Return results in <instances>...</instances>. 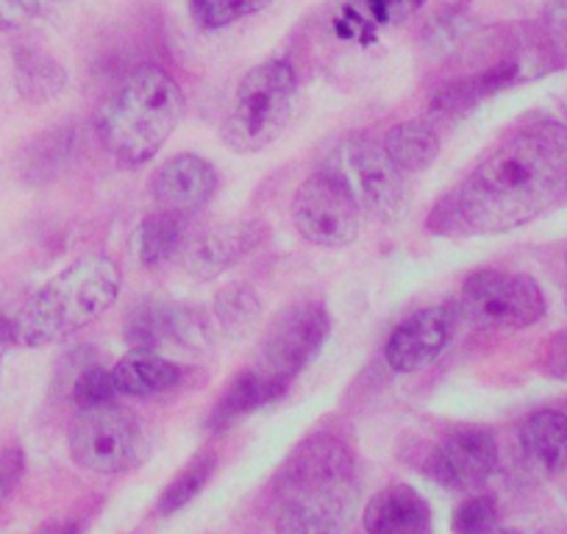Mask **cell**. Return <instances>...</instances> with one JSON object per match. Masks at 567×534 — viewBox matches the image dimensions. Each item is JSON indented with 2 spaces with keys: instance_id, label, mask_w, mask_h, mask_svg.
Returning <instances> with one entry per match:
<instances>
[{
  "instance_id": "f1b7e54d",
  "label": "cell",
  "mask_w": 567,
  "mask_h": 534,
  "mask_svg": "<svg viewBox=\"0 0 567 534\" xmlns=\"http://www.w3.org/2000/svg\"><path fill=\"white\" fill-rule=\"evenodd\" d=\"M498 526V506L489 495H478V499L465 501L454 515V528L462 534H482L493 532Z\"/></svg>"
},
{
  "instance_id": "9a60e30c",
  "label": "cell",
  "mask_w": 567,
  "mask_h": 534,
  "mask_svg": "<svg viewBox=\"0 0 567 534\" xmlns=\"http://www.w3.org/2000/svg\"><path fill=\"white\" fill-rule=\"evenodd\" d=\"M200 329L193 315L182 307L162 301H148L136 307L131 318L125 320V340L134 342L136 348L171 346V342H189L198 346Z\"/></svg>"
},
{
  "instance_id": "6da1fadb",
  "label": "cell",
  "mask_w": 567,
  "mask_h": 534,
  "mask_svg": "<svg viewBox=\"0 0 567 534\" xmlns=\"http://www.w3.org/2000/svg\"><path fill=\"white\" fill-rule=\"evenodd\" d=\"M567 193V125L534 120L489 151L482 165L432 209L440 237H482L520 228Z\"/></svg>"
},
{
  "instance_id": "83f0119b",
  "label": "cell",
  "mask_w": 567,
  "mask_h": 534,
  "mask_svg": "<svg viewBox=\"0 0 567 534\" xmlns=\"http://www.w3.org/2000/svg\"><path fill=\"white\" fill-rule=\"evenodd\" d=\"M259 304H256L254 292L248 287H231L217 301V315H220L223 326L228 331H245L256 320Z\"/></svg>"
},
{
  "instance_id": "ba28073f",
  "label": "cell",
  "mask_w": 567,
  "mask_h": 534,
  "mask_svg": "<svg viewBox=\"0 0 567 534\" xmlns=\"http://www.w3.org/2000/svg\"><path fill=\"white\" fill-rule=\"evenodd\" d=\"M292 223L307 243L346 248L359 237L362 209L346 178L337 173H315L292 198Z\"/></svg>"
},
{
  "instance_id": "ac0fdd59",
  "label": "cell",
  "mask_w": 567,
  "mask_h": 534,
  "mask_svg": "<svg viewBox=\"0 0 567 534\" xmlns=\"http://www.w3.org/2000/svg\"><path fill=\"white\" fill-rule=\"evenodd\" d=\"M287 390L276 384V381L267 379L259 368H250L245 373H239L231 384L226 387V392L220 396V401L215 404L209 415V429L212 432H223V429L234 427L239 418L250 415L259 407L278 401Z\"/></svg>"
},
{
  "instance_id": "3957f363",
  "label": "cell",
  "mask_w": 567,
  "mask_h": 534,
  "mask_svg": "<svg viewBox=\"0 0 567 534\" xmlns=\"http://www.w3.org/2000/svg\"><path fill=\"white\" fill-rule=\"evenodd\" d=\"M184 114V92L171 73L140 64L112 90L97 112V134L125 167L148 165Z\"/></svg>"
},
{
  "instance_id": "9c48e42d",
  "label": "cell",
  "mask_w": 567,
  "mask_h": 534,
  "mask_svg": "<svg viewBox=\"0 0 567 534\" xmlns=\"http://www.w3.org/2000/svg\"><path fill=\"white\" fill-rule=\"evenodd\" d=\"M329 309L320 301H301L296 307L284 309L261 340L256 368L267 379L276 381L281 390H287L292 379L301 376V370L318 357L320 348L329 340Z\"/></svg>"
},
{
  "instance_id": "f546056e",
  "label": "cell",
  "mask_w": 567,
  "mask_h": 534,
  "mask_svg": "<svg viewBox=\"0 0 567 534\" xmlns=\"http://www.w3.org/2000/svg\"><path fill=\"white\" fill-rule=\"evenodd\" d=\"M25 473V454L20 445H9L0 451V504L14 493Z\"/></svg>"
},
{
  "instance_id": "5bb4252c",
  "label": "cell",
  "mask_w": 567,
  "mask_h": 534,
  "mask_svg": "<svg viewBox=\"0 0 567 534\" xmlns=\"http://www.w3.org/2000/svg\"><path fill=\"white\" fill-rule=\"evenodd\" d=\"M523 462L532 473L548 479L567 468V415L556 410H537L520 427Z\"/></svg>"
},
{
  "instance_id": "484cf974",
  "label": "cell",
  "mask_w": 567,
  "mask_h": 534,
  "mask_svg": "<svg viewBox=\"0 0 567 534\" xmlns=\"http://www.w3.org/2000/svg\"><path fill=\"white\" fill-rule=\"evenodd\" d=\"M425 0H364L362 9L364 14L357 18L353 12H348L351 18V29L346 31L348 37H357L359 25H392L401 23V20L412 18L420 7H423Z\"/></svg>"
},
{
  "instance_id": "7c38bea8",
  "label": "cell",
  "mask_w": 567,
  "mask_h": 534,
  "mask_svg": "<svg viewBox=\"0 0 567 534\" xmlns=\"http://www.w3.org/2000/svg\"><path fill=\"white\" fill-rule=\"evenodd\" d=\"M351 171L370 215L379 220H395L406 206V171L373 140H357L351 145Z\"/></svg>"
},
{
  "instance_id": "d6986e66",
  "label": "cell",
  "mask_w": 567,
  "mask_h": 534,
  "mask_svg": "<svg viewBox=\"0 0 567 534\" xmlns=\"http://www.w3.org/2000/svg\"><path fill=\"white\" fill-rule=\"evenodd\" d=\"M250 248V237L245 228H220L195 239L187 250L189 274L200 279H215L217 274L228 270L245 250Z\"/></svg>"
},
{
  "instance_id": "44dd1931",
  "label": "cell",
  "mask_w": 567,
  "mask_h": 534,
  "mask_svg": "<svg viewBox=\"0 0 567 534\" xmlns=\"http://www.w3.org/2000/svg\"><path fill=\"white\" fill-rule=\"evenodd\" d=\"M14 81L25 101L45 103L62 92L64 68L53 57H48L40 48H18L14 53Z\"/></svg>"
},
{
  "instance_id": "30bf717a",
  "label": "cell",
  "mask_w": 567,
  "mask_h": 534,
  "mask_svg": "<svg viewBox=\"0 0 567 534\" xmlns=\"http://www.w3.org/2000/svg\"><path fill=\"white\" fill-rule=\"evenodd\" d=\"M498 468V443L487 429H460L434 449L429 473L451 490H471L487 482Z\"/></svg>"
},
{
  "instance_id": "cb8c5ba5",
  "label": "cell",
  "mask_w": 567,
  "mask_h": 534,
  "mask_svg": "<svg viewBox=\"0 0 567 534\" xmlns=\"http://www.w3.org/2000/svg\"><path fill=\"white\" fill-rule=\"evenodd\" d=\"M215 468H217V460L212 454L198 456L193 465L184 468L182 476H178L176 482L167 484V490L162 493L159 515H176L178 510H184V506H187L189 501H193L195 495L206 487V484H209Z\"/></svg>"
},
{
  "instance_id": "e0dca14e",
  "label": "cell",
  "mask_w": 567,
  "mask_h": 534,
  "mask_svg": "<svg viewBox=\"0 0 567 534\" xmlns=\"http://www.w3.org/2000/svg\"><path fill=\"white\" fill-rule=\"evenodd\" d=\"M112 376L120 396L148 398L173 390V387L182 381L184 368L178 362H173V359L159 357V353L151 351V348H136V351L125 353V357L114 364Z\"/></svg>"
},
{
  "instance_id": "2e32d148",
  "label": "cell",
  "mask_w": 567,
  "mask_h": 534,
  "mask_svg": "<svg viewBox=\"0 0 567 534\" xmlns=\"http://www.w3.org/2000/svg\"><path fill=\"white\" fill-rule=\"evenodd\" d=\"M364 528L373 534H423L432 528V510L417 490L392 484L370 499Z\"/></svg>"
},
{
  "instance_id": "4316f807",
  "label": "cell",
  "mask_w": 567,
  "mask_h": 534,
  "mask_svg": "<svg viewBox=\"0 0 567 534\" xmlns=\"http://www.w3.org/2000/svg\"><path fill=\"white\" fill-rule=\"evenodd\" d=\"M114 396H117V384H114L112 370L97 368V364L86 368L73 384V401L79 404V410L109 404V401H114Z\"/></svg>"
},
{
  "instance_id": "603a6c76",
  "label": "cell",
  "mask_w": 567,
  "mask_h": 534,
  "mask_svg": "<svg viewBox=\"0 0 567 534\" xmlns=\"http://www.w3.org/2000/svg\"><path fill=\"white\" fill-rule=\"evenodd\" d=\"M517 75V64H498V68L487 70V73H478L473 79L460 81V84H451L445 90H440L434 95L432 109L440 112H465V109L476 106L478 101H484L487 95L498 92L501 86L509 84Z\"/></svg>"
},
{
  "instance_id": "ffe728a7",
  "label": "cell",
  "mask_w": 567,
  "mask_h": 534,
  "mask_svg": "<svg viewBox=\"0 0 567 534\" xmlns=\"http://www.w3.org/2000/svg\"><path fill=\"white\" fill-rule=\"evenodd\" d=\"M386 154L398 162L406 173H423L432 167L440 156V137L437 131L423 120H406L398 123L395 129L386 131L384 143Z\"/></svg>"
},
{
  "instance_id": "7402d4cb",
  "label": "cell",
  "mask_w": 567,
  "mask_h": 534,
  "mask_svg": "<svg viewBox=\"0 0 567 534\" xmlns=\"http://www.w3.org/2000/svg\"><path fill=\"white\" fill-rule=\"evenodd\" d=\"M184 228H187V217L171 209H156L142 220L140 232H136V256L145 267H159L178 250L184 243Z\"/></svg>"
},
{
  "instance_id": "8992f818",
  "label": "cell",
  "mask_w": 567,
  "mask_h": 534,
  "mask_svg": "<svg viewBox=\"0 0 567 534\" xmlns=\"http://www.w3.org/2000/svg\"><path fill=\"white\" fill-rule=\"evenodd\" d=\"M75 465L97 476H117L140 468L151 454V440L140 418L114 401L84 407L70 427Z\"/></svg>"
},
{
  "instance_id": "d4e9b609",
  "label": "cell",
  "mask_w": 567,
  "mask_h": 534,
  "mask_svg": "<svg viewBox=\"0 0 567 534\" xmlns=\"http://www.w3.org/2000/svg\"><path fill=\"white\" fill-rule=\"evenodd\" d=\"M270 3L272 0H189V14L200 29L217 31L261 12Z\"/></svg>"
},
{
  "instance_id": "8fae6325",
  "label": "cell",
  "mask_w": 567,
  "mask_h": 534,
  "mask_svg": "<svg viewBox=\"0 0 567 534\" xmlns=\"http://www.w3.org/2000/svg\"><path fill=\"white\" fill-rule=\"evenodd\" d=\"M454 312L449 307H425L395 326L384 346V359L395 373H414L432 364L454 337Z\"/></svg>"
},
{
  "instance_id": "7a4b0ae2",
  "label": "cell",
  "mask_w": 567,
  "mask_h": 534,
  "mask_svg": "<svg viewBox=\"0 0 567 534\" xmlns=\"http://www.w3.org/2000/svg\"><path fill=\"white\" fill-rule=\"evenodd\" d=\"M278 532H337L357 501V465L340 438L329 432L303 440L281 468Z\"/></svg>"
},
{
  "instance_id": "5b68a950",
  "label": "cell",
  "mask_w": 567,
  "mask_h": 534,
  "mask_svg": "<svg viewBox=\"0 0 567 534\" xmlns=\"http://www.w3.org/2000/svg\"><path fill=\"white\" fill-rule=\"evenodd\" d=\"M298 79L290 62L267 59L256 64L237 86L220 137L234 154H256L284 134L296 103Z\"/></svg>"
},
{
  "instance_id": "4dcf8cb0",
  "label": "cell",
  "mask_w": 567,
  "mask_h": 534,
  "mask_svg": "<svg viewBox=\"0 0 567 534\" xmlns=\"http://www.w3.org/2000/svg\"><path fill=\"white\" fill-rule=\"evenodd\" d=\"M543 370L556 381H567V326L556 331L543 351Z\"/></svg>"
},
{
  "instance_id": "4fadbf2b",
  "label": "cell",
  "mask_w": 567,
  "mask_h": 534,
  "mask_svg": "<svg viewBox=\"0 0 567 534\" xmlns=\"http://www.w3.org/2000/svg\"><path fill=\"white\" fill-rule=\"evenodd\" d=\"M217 189V171L195 154H178L167 160L151 178V195L162 209L189 217L206 206Z\"/></svg>"
},
{
  "instance_id": "277c9868",
  "label": "cell",
  "mask_w": 567,
  "mask_h": 534,
  "mask_svg": "<svg viewBox=\"0 0 567 534\" xmlns=\"http://www.w3.org/2000/svg\"><path fill=\"white\" fill-rule=\"evenodd\" d=\"M123 276L117 261L103 254L84 256L23 304L9 324V340L25 348H40L86 329L92 320L112 309Z\"/></svg>"
},
{
  "instance_id": "52a82bcc",
  "label": "cell",
  "mask_w": 567,
  "mask_h": 534,
  "mask_svg": "<svg viewBox=\"0 0 567 534\" xmlns=\"http://www.w3.org/2000/svg\"><path fill=\"white\" fill-rule=\"evenodd\" d=\"M460 309L476 329L517 331L545 318V296L532 276L476 270L462 285Z\"/></svg>"
},
{
  "instance_id": "1f68e13d",
  "label": "cell",
  "mask_w": 567,
  "mask_h": 534,
  "mask_svg": "<svg viewBox=\"0 0 567 534\" xmlns=\"http://www.w3.org/2000/svg\"><path fill=\"white\" fill-rule=\"evenodd\" d=\"M40 12V0H0V31H14Z\"/></svg>"
}]
</instances>
